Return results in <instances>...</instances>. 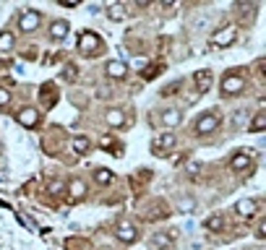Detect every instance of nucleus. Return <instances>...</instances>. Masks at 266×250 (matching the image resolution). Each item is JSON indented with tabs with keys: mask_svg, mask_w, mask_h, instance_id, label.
<instances>
[{
	"mask_svg": "<svg viewBox=\"0 0 266 250\" xmlns=\"http://www.w3.org/2000/svg\"><path fill=\"white\" fill-rule=\"evenodd\" d=\"M175 237H178L175 229H170V232H157V235L152 237V248L154 250H172V245H175Z\"/></svg>",
	"mask_w": 266,
	"mask_h": 250,
	"instance_id": "4",
	"label": "nucleus"
},
{
	"mask_svg": "<svg viewBox=\"0 0 266 250\" xmlns=\"http://www.w3.org/2000/svg\"><path fill=\"white\" fill-rule=\"evenodd\" d=\"M63 76H66V81H73V78H76V68H73V66H68Z\"/></svg>",
	"mask_w": 266,
	"mask_h": 250,
	"instance_id": "27",
	"label": "nucleus"
},
{
	"mask_svg": "<svg viewBox=\"0 0 266 250\" xmlns=\"http://www.w3.org/2000/svg\"><path fill=\"white\" fill-rule=\"evenodd\" d=\"M18 123L26 125V128H34L37 125V109L34 107H24L21 112H18Z\"/></svg>",
	"mask_w": 266,
	"mask_h": 250,
	"instance_id": "12",
	"label": "nucleus"
},
{
	"mask_svg": "<svg viewBox=\"0 0 266 250\" xmlns=\"http://www.w3.org/2000/svg\"><path fill=\"white\" fill-rule=\"evenodd\" d=\"M91 149V143H89V138H84V136H78V138H73V151L76 154H86Z\"/></svg>",
	"mask_w": 266,
	"mask_h": 250,
	"instance_id": "18",
	"label": "nucleus"
},
{
	"mask_svg": "<svg viewBox=\"0 0 266 250\" xmlns=\"http://www.w3.org/2000/svg\"><path fill=\"white\" fill-rule=\"evenodd\" d=\"M264 128H266V117H264V112H261V115H256V117H253V125H251V131H256V133H259V131H264Z\"/></svg>",
	"mask_w": 266,
	"mask_h": 250,
	"instance_id": "24",
	"label": "nucleus"
},
{
	"mask_svg": "<svg viewBox=\"0 0 266 250\" xmlns=\"http://www.w3.org/2000/svg\"><path fill=\"white\" fill-rule=\"evenodd\" d=\"M84 196H86V182L84 180H73L71 182V198L78 201V198H84Z\"/></svg>",
	"mask_w": 266,
	"mask_h": 250,
	"instance_id": "16",
	"label": "nucleus"
},
{
	"mask_svg": "<svg viewBox=\"0 0 266 250\" xmlns=\"http://www.w3.org/2000/svg\"><path fill=\"white\" fill-rule=\"evenodd\" d=\"M42 99H44V105H47V107H52V99H55V89L50 86V83H47V86L42 89Z\"/></svg>",
	"mask_w": 266,
	"mask_h": 250,
	"instance_id": "23",
	"label": "nucleus"
},
{
	"mask_svg": "<svg viewBox=\"0 0 266 250\" xmlns=\"http://www.w3.org/2000/svg\"><path fill=\"white\" fill-rule=\"evenodd\" d=\"M193 78H196V86H198V91H206L209 86H212V73H209V71H198Z\"/></svg>",
	"mask_w": 266,
	"mask_h": 250,
	"instance_id": "14",
	"label": "nucleus"
},
{
	"mask_svg": "<svg viewBox=\"0 0 266 250\" xmlns=\"http://www.w3.org/2000/svg\"><path fill=\"white\" fill-rule=\"evenodd\" d=\"M8 102H11V91H8V89H0V107H5Z\"/></svg>",
	"mask_w": 266,
	"mask_h": 250,
	"instance_id": "25",
	"label": "nucleus"
},
{
	"mask_svg": "<svg viewBox=\"0 0 266 250\" xmlns=\"http://www.w3.org/2000/svg\"><path fill=\"white\" fill-rule=\"evenodd\" d=\"M219 128V115H214V112H209V115H201L198 120H196V133H201V136H206V133H214Z\"/></svg>",
	"mask_w": 266,
	"mask_h": 250,
	"instance_id": "3",
	"label": "nucleus"
},
{
	"mask_svg": "<svg viewBox=\"0 0 266 250\" xmlns=\"http://www.w3.org/2000/svg\"><path fill=\"white\" fill-rule=\"evenodd\" d=\"M94 180L99 185H107V182H113V172H110V170H97L94 172Z\"/></svg>",
	"mask_w": 266,
	"mask_h": 250,
	"instance_id": "22",
	"label": "nucleus"
},
{
	"mask_svg": "<svg viewBox=\"0 0 266 250\" xmlns=\"http://www.w3.org/2000/svg\"><path fill=\"white\" fill-rule=\"evenodd\" d=\"M11 47H13V34L3 32V34H0V52H8Z\"/></svg>",
	"mask_w": 266,
	"mask_h": 250,
	"instance_id": "21",
	"label": "nucleus"
},
{
	"mask_svg": "<svg viewBox=\"0 0 266 250\" xmlns=\"http://www.w3.org/2000/svg\"><path fill=\"white\" fill-rule=\"evenodd\" d=\"M18 26H21V32H34L37 26H39V13L37 11H24L21 18H18Z\"/></svg>",
	"mask_w": 266,
	"mask_h": 250,
	"instance_id": "7",
	"label": "nucleus"
},
{
	"mask_svg": "<svg viewBox=\"0 0 266 250\" xmlns=\"http://www.w3.org/2000/svg\"><path fill=\"white\" fill-rule=\"evenodd\" d=\"M235 36H237V26H235V24H230V26L219 29V32L212 36V44H217V47H225V44H232Z\"/></svg>",
	"mask_w": 266,
	"mask_h": 250,
	"instance_id": "6",
	"label": "nucleus"
},
{
	"mask_svg": "<svg viewBox=\"0 0 266 250\" xmlns=\"http://www.w3.org/2000/svg\"><path fill=\"white\" fill-rule=\"evenodd\" d=\"M237 214L245 216V219L256 216V214H259V203H256V201H240V203H237Z\"/></svg>",
	"mask_w": 266,
	"mask_h": 250,
	"instance_id": "11",
	"label": "nucleus"
},
{
	"mask_svg": "<svg viewBox=\"0 0 266 250\" xmlns=\"http://www.w3.org/2000/svg\"><path fill=\"white\" fill-rule=\"evenodd\" d=\"M107 123L113 128H120L125 123V115L120 112V109H110V112H107Z\"/></svg>",
	"mask_w": 266,
	"mask_h": 250,
	"instance_id": "17",
	"label": "nucleus"
},
{
	"mask_svg": "<svg viewBox=\"0 0 266 250\" xmlns=\"http://www.w3.org/2000/svg\"><path fill=\"white\" fill-rule=\"evenodd\" d=\"M78 52L86 55V58H91V55L102 52V36L94 34V32H84L78 36Z\"/></svg>",
	"mask_w": 266,
	"mask_h": 250,
	"instance_id": "1",
	"label": "nucleus"
},
{
	"mask_svg": "<svg viewBox=\"0 0 266 250\" xmlns=\"http://www.w3.org/2000/svg\"><path fill=\"white\" fill-rule=\"evenodd\" d=\"M117 237H120L123 243H133V240L139 237V232H136V227L131 221H120V224H117Z\"/></svg>",
	"mask_w": 266,
	"mask_h": 250,
	"instance_id": "8",
	"label": "nucleus"
},
{
	"mask_svg": "<svg viewBox=\"0 0 266 250\" xmlns=\"http://www.w3.org/2000/svg\"><path fill=\"white\" fill-rule=\"evenodd\" d=\"M107 16L113 18V21H120V18L125 16V8L117 5V3H113V5H107Z\"/></svg>",
	"mask_w": 266,
	"mask_h": 250,
	"instance_id": "19",
	"label": "nucleus"
},
{
	"mask_svg": "<svg viewBox=\"0 0 266 250\" xmlns=\"http://www.w3.org/2000/svg\"><path fill=\"white\" fill-rule=\"evenodd\" d=\"M107 73L113 78H125L128 76V66H125V63H120V60H110L107 63Z\"/></svg>",
	"mask_w": 266,
	"mask_h": 250,
	"instance_id": "10",
	"label": "nucleus"
},
{
	"mask_svg": "<svg viewBox=\"0 0 266 250\" xmlns=\"http://www.w3.org/2000/svg\"><path fill=\"white\" fill-rule=\"evenodd\" d=\"M183 123V112L180 109H167V112L162 115V125H167V128H175Z\"/></svg>",
	"mask_w": 266,
	"mask_h": 250,
	"instance_id": "13",
	"label": "nucleus"
},
{
	"mask_svg": "<svg viewBox=\"0 0 266 250\" xmlns=\"http://www.w3.org/2000/svg\"><path fill=\"white\" fill-rule=\"evenodd\" d=\"M66 34H68V24H66V21H55V24L50 26V36H52V39L60 42Z\"/></svg>",
	"mask_w": 266,
	"mask_h": 250,
	"instance_id": "15",
	"label": "nucleus"
},
{
	"mask_svg": "<svg viewBox=\"0 0 266 250\" xmlns=\"http://www.w3.org/2000/svg\"><path fill=\"white\" fill-rule=\"evenodd\" d=\"M245 86V78L243 76H237V73H230V76H225L222 78V94L225 97H235V94H240Z\"/></svg>",
	"mask_w": 266,
	"mask_h": 250,
	"instance_id": "2",
	"label": "nucleus"
},
{
	"mask_svg": "<svg viewBox=\"0 0 266 250\" xmlns=\"http://www.w3.org/2000/svg\"><path fill=\"white\" fill-rule=\"evenodd\" d=\"M204 227L212 229V232H219V229L225 227V221H222V216H209V219L204 221Z\"/></svg>",
	"mask_w": 266,
	"mask_h": 250,
	"instance_id": "20",
	"label": "nucleus"
},
{
	"mask_svg": "<svg viewBox=\"0 0 266 250\" xmlns=\"http://www.w3.org/2000/svg\"><path fill=\"white\" fill-rule=\"evenodd\" d=\"M178 89H180V83H172V86H167V89L162 91V97H170V94H175Z\"/></svg>",
	"mask_w": 266,
	"mask_h": 250,
	"instance_id": "26",
	"label": "nucleus"
},
{
	"mask_svg": "<svg viewBox=\"0 0 266 250\" xmlns=\"http://www.w3.org/2000/svg\"><path fill=\"white\" fill-rule=\"evenodd\" d=\"M175 143H178V138L172 136V133H164L159 138H154V154H157V156L170 154L172 149H175Z\"/></svg>",
	"mask_w": 266,
	"mask_h": 250,
	"instance_id": "5",
	"label": "nucleus"
},
{
	"mask_svg": "<svg viewBox=\"0 0 266 250\" xmlns=\"http://www.w3.org/2000/svg\"><path fill=\"white\" fill-rule=\"evenodd\" d=\"M230 167H232L235 172H251L253 162H251V156H245V154H237V156H232Z\"/></svg>",
	"mask_w": 266,
	"mask_h": 250,
	"instance_id": "9",
	"label": "nucleus"
}]
</instances>
